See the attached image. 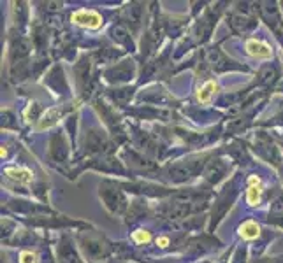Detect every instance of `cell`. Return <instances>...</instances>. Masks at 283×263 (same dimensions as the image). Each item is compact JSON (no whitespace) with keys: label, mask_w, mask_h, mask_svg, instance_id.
I'll return each instance as SVG.
<instances>
[{"label":"cell","mask_w":283,"mask_h":263,"mask_svg":"<svg viewBox=\"0 0 283 263\" xmlns=\"http://www.w3.org/2000/svg\"><path fill=\"white\" fill-rule=\"evenodd\" d=\"M132 239H134L137 244L148 242V240H150V232H146V230H135L134 233H132Z\"/></svg>","instance_id":"obj_16"},{"label":"cell","mask_w":283,"mask_h":263,"mask_svg":"<svg viewBox=\"0 0 283 263\" xmlns=\"http://www.w3.org/2000/svg\"><path fill=\"white\" fill-rule=\"evenodd\" d=\"M259 263H283V258H266V260Z\"/></svg>","instance_id":"obj_19"},{"label":"cell","mask_w":283,"mask_h":263,"mask_svg":"<svg viewBox=\"0 0 283 263\" xmlns=\"http://www.w3.org/2000/svg\"><path fill=\"white\" fill-rule=\"evenodd\" d=\"M259 11H260V16L262 20L273 28L274 32L280 33L281 27H283V18L280 14V9L276 7V4H271V2H260L259 4Z\"/></svg>","instance_id":"obj_5"},{"label":"cell","mask_w":283,"mask_h":263,"mask_svg":"<svg viewBox=\"0 0 283 263\" xmlns=\"http://www.w3.org/2000/svg\"><path fill=\"white\" fill-rule=\"evenodd\" d=\"M259 232H260V228L255 221H246V223H243L240 227V235L243 239H255V237L259 235Z\"/></svg>","instance_id":"obj_12"},{"label":"cell","mask_w":283,"mask_h":263,"mask_svg":"<svg viewBox=\"0 0 283 263\" xmlns=\"http://www.w3.org/2000/svg\"><path fill=\"white\" fill-rule=\"evenodd\" d=\"M79 246L83 249L84 256L88 260H102L111 253V244L104 237H90V235H79Z\"/></svg>","instance_id":"obj_3"},{"label":"cell","mask_w":283,"mask_h":263,"mask_svg":"<svg viewBox=\"0 0 283 263\" xmlns=\"http://www.w3.org/2000/svg\"><path fill=\"white\" fill-rule=\"evenodd\" d=\"M259 77H260V81H262V83L273 84L274 81H276V77H278V72H276V69H274V67H264V69L260 70Z\"/></svg>","instance_id":"obj_15"},{"label":"cell","mask_w":283,"mask_h":263,"mask_svg":"<svg viewBox=\"0 0 283 263\" xmlns=\"http://www.w3.org/2000/svg\"><path fill=\"white\" fill-rule=\"evenodd\" d=\"M213 91H215V81H208V83L201 88L199 93H197V100H199L201 103H208L213 97Z\"/></svg>","instance_id":"obj_14"},{"label":"cell","mask_w":283,"mask_h":263,"mask_svg":"<svg viewBox=\"0 0 283 263\" xmlns=\"http://www.w3.org/2000/svg\"><path fill=\"white\" fill-rule=\"evenodd\" d=\"M281 6H283V2H281ZM281 11H283V7H281Z\"/></svg>","instance_id":"obj_20"},{"label":"cell","mask_w":283,"mask_h":263,"mask_svg":"<svg viewBox=\"0 0 283 263\" xmlns=\"http://www.w3.org/2000/svg\"><path fill=\"white\" fill-rule=\"evenodd\" d=\"M229 25L236 33H246V32L253 30V28L257 27V21H255V18H250V16H246V14H238L236 13V14L230 16Z\"/></svg>","instance_id":"obj_8"},{"label":"cell","mask_w":283,"mask_h":263,"mask_svg":"<svg viewBox=\"0 0 283 263\" xmlns=\"http://www.w3.org/2000/svg\"><path fill=\"white\" fill-rule=\"evenodd\" d=\"M260 186L259 184H253V179H250V186H248V191H246V200H248L250 205H259L260 203Z\"/></svg>","instance_id":"obj_13"},{"label":"cell","mask_w":283,"mask_h":263,"mask_svg":"<svg viewBox=\"0 0 283 263\" xmlns=\"http://www.w3.org/2000/svg\"><path fill=\"white\" fill-rule=\"evenodd\" d=\"M58 261L60 263H81V258L74 247V242L69 235H64L57 247Z\"/></svg>","instance_id":"obj_6"},{"label":"cell","mask_w":283,"mask_h":263,"mask_svg":"<svg viewBox=\"0 0 283 263\" xmlns=\"http://www.w3.org/2000/svg\"><path fill=\"white\" fill-rule=\"evenodd\" d=\"M223 172H225V169H223L222 160H213L206 165L204 176H206V179H209L211 183H218L223 177Z\"/></svg>","instance_id":"obj_10"},{"label":"cell","mask_w":283,"mask_h":263,"mask_svg":"<svg viewBox=\"0 0 283 263\" xmlns=\"http://www.w3.org/2000/svg\"><path fill=\"white\" fill-rule=\"evenodd\" d=\"M20 263H37V260H35L34 253H30V251H23V253L20 254Z\"/></svg>","instance_id":"obj_17"},{"label":"cell","mask_w":283,"mask_h":263,"mask_svg":"<svg viewBox=\"0 0 283 263\" xmlns=\"http://www.w3.org/2000/svg\"><path fill=\"white\" fill-rule=\"evenodd\" d=\"M99 195H101V200L104 203V207L109 211L111 214H123L125 209H127V198H125L123 191H120L116 186L109 183L101 184V190H99Z\"/></svg>","instance_id":"obj_2"},{"label":"cell","mask_w":283,"mask_h":263,"mask_svg":"<svg viewBox=\"0 0 283 263\" xmlns=\"http://www.w3.org/2000/svg\"><path fill=\"white\" fill-rule=\"evenodd\" d=\"M157 244H159L160 247H165L169 244V237H159V239H157Z\"/></svg>","instance_id":"obj_18"},{"label":"cell","mask_w":283,"mask_h":263,"mask_svg":"<svg viewBox=\"0 0 283 263\" xmlns=\"http://www.w3.org/2000/svg\"><path fill=\"white\" fill-rule=\"evenodd\" d=\"M72 23L84 28H99L102 25V16L91 9H81L72 14Z\"/></svg>","instance_id":"obj_7"},{"label":"cell","mask_w":283,"mask_h":263,"mask_svg":"<svg viewBox=\"0 0 283 263\" xmlns=\"http://www.w3.org/2000/svg\"><path fill=\"white\" fill-rule=\"evenodd\" d=\"M246 51H248L252 57H257V58H269L271 55H273V51H271V47L267 46L266 42H262V40H257V39H248L245 44Z\"/></svg>","instance_id":"obj_9"},{"label":"cell","mask_w":283,"mask_h":263,"mask_svg":"<svg viewBox=\"0 0 283 263\" xmlns=\"http://www.w3.org/2000/svg\"><path fill=\"white\" fill-rule=\"evenodd\" d=\"M6 174L11 179L20 181V183H28L32 179V172L25 169H13V167H9V169H6Z\"/></svg>","instance_id":"obj_11"},{"label":"cell","mask_w":283,"mask_h":263,"mask_svg":"<svg viewBox=\"0 0 283 263\" xmlns=\"http://www.w3.org/2000/svg\"><path fill=\"white\" fill-rule=\"evenodd\" d=\"M204 165V162L201 158L197 160H185L179 162V164H174L167 169V177L174 183H183L186 179H192L197 172L201 170V167Z\"/></svg>","instance_id":"obj_4"},{"label":"cell","mask_w":283,"mask_h":263,"mask_svg":"<svg viewBox=\"0 0 283 263\" xmlns=\"http://www.w3.org/2000/svg\"><path fill=\"white\" fill-rule=\"evenodd\" d=\"M202 205H199V202L190 197H183V198H176L172 200V202L165 203L164 209H162V216L165 218V220H171V221H176V220H185L186 216H190L192 213H196L197 209H201Z\"/></svg>","instance_id":"obj_1"}]
</instances>
